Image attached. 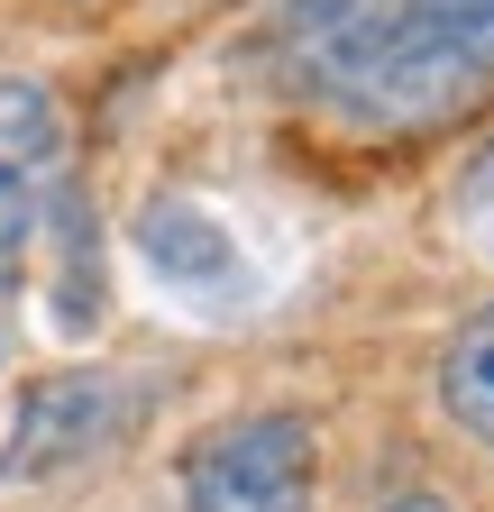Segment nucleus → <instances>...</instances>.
Here are the masks:
<instances>
[{
  "label": "nucleus",
  "mask_w": 494,
  "mask_h": 512,
  "mask_svg": "<svg viewBox=\"0 0 494 512\" xmlns=\"http://www.w3.org/2000/svg\"><path fill=\"white\" fill-rule=\"evenodd\" d=\"M284 64L302 92L366 128H421L458 110L485 74L412 0H284Z\"/></svg>",
  "instance_id": "1"
},
{
  "label": "nucleus",
  "mask_w": 494,
  "mask_h": 512,
  "mask_svg": "<svg viewBox=\"0 0 494 512\" xmlns=\"http://www.w3.org/2000/svg\"><path fill=\"white\" fill-rule=\"evenodd\" d=\"M312 421L302 412H238L183 448L193 512H312Z\"/></svg>",
  "instance_id": "2"
},
{
  "label": "nucleus",
  "mask_w": 494,
  "mask_h": 512,
  "mask_svg": "<svg viewBox=\"0 0 494 512\" xmlns=\"http://www.w3.org/2000/svg\"><path fill=\"white\" fill-rule=\"evenodd\" d=\"M119 421H129V384L119 375H46V384H28V403L10 421L0 476L10 485H46V476L83 467L92 448H110Z\"/></svg>",
  "instance_id": "3"
},
{
  "label": "nucleus",
  "mask_w": 494,
  "mask_h": 512,
  "mask_svg": "<svg viewBox=\"0 0 494 512\" xmlns=\"http://www.w3.org/2000/svg\"><path fill=\"white\" fill-rule=\"evenodd\" d=\"M55 156H65V110H55V92L28 83V74H0V284H10L19 247L37 229Z\"/></svg>",
  "instance_id": "4"
},
{
  "label": "nucleus",
  "mask_w": 494,
  "mask_h": 512,
  "mask_svg": "<svg viewBox=\"0 0 494 512\" xmlns=\"http://www.w3.org/2000/svg\"><path fill=\"white\" fill-rule=\"evenodd\" d=\"M138 238H147V256H156V275H174V284H220L229 275V229L220 220H202L193 202H156L147 220H138Z\"/></svg>",
  "instance_id": "5"
},
{
  "label": "nucleus",
  "mask_w": 494,
  "mask_h": 512,
  "mask_svg": "<svg viewBox=\"0 0 494 512\" xmlns=\"http://www.w3.org/2000/svg\"><path fill=\"white\" fill-rule=\"evenodd\" d=\"M440 403H449V421L467 439L494 448V302L449 339V357H440Z\"/></svg>",
  "instance_id": "6"
},
{
  "label": "nucleus",
  "mask_w": 494,
  "mask_h": 512,
  "mask_svg": "<svg viewBox=\"0 0 494 512\" xmlns=\"http://www.w3.org/2000/svg\"><path fill=\"white\" fill-rule=\"evenodd\" d=\"M412 10L440 28V37H458L476 74H494V0H412Z\"/></svg>",
  "instance_id": "7"
},
{
  "label": "nucleus",
  "mask_w": 494,
  "mask_h": 512,
  "mask_svg": "<svg viewBox=\"0 0 494 512\" xmlns=\"http://www.w3.org/2000/svg\"><path fill=\"white\" fill-rule=\"evenodd\" d=\"M458 220H467V238L494 256V138L476 147V165H467V192H458Z\"/></svg>",
  "instance_id": "8"
},
{
  "label": "nucleus",
  "mask_w": 494,
  "mask_h": 512,
  "mask_svg": "<svg viewBox=\"0 0 494 512\" xmlns=\"http://www.w3.org/2000/svg\"><path fill=\"white\" fill-rule=\"evenodd\" d=\"M385 512H449L440 494H403V503H385Z\"/></svg>",
  "instance_id": "9"
},
{
  "label": "nucleus",
  "mask_w": 494,
  "mask_h": 512,
  "mask_svg": "<svg viewBox=\"0 0 494 512\" xmlns=\"http://www.w3.org/2000/svg\"><path fill=\"white\" fill-rule=\"evenodd\" d=\"M65 10H92V0H65Z\"/></svg>",
  "instance_id": "10"
}]
</instances>
